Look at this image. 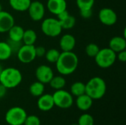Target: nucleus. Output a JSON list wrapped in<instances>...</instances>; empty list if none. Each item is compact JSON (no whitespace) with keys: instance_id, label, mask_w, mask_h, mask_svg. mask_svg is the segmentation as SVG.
<instances>
[{"instance_id":"f257e3e1","label":"nucleus","mask_w":126,"mask_h":125,"mask_svg":"<svg viewBox=\"0 0 126 125\" xmlns=\"http://www.w3.org/2000/svg\"><path fill=\"white\" fill-rule=\"evenodd\" d=\"M79 63V60L75 53L72 52H62L56 64L57 71L61 75H69L74 73Z\"/></svg>"},{"instance_id":"f03ea898","label":"nucleus","mask_w":126,"mask_h":125,"mask_svg":"<svg viewBox=\"0 0 126 125\" xmlns=\"http://www.w3.org/2000/svg\"><path fill=\"white\" fill-rule=\"evenodd\" d=\"M106 92V83L100 77H94L86 84V94L93 100L100 99Z\"/></svg>"},{"instance_id":"7ed1b4c3","label":"nucleus","mask_w":126,"mask_h":125,"mask_svg":"<svg viewBox=\"0 0 126 125\" xmlns=\"http://www.w3.org/2000/svg\"><path fill=\"white\" fill-rule=\"evenodd\" d=\"M22 81L21 71L13 67L4 69L0 75V83L7 89L17 87Z\"/></svg>"},{"instance_id":"20e7f679","label":"nucleus","mask_w":126,"mask_h":125,"mask_svg":"<svg viewBox=\"0 0 126 125\" xmlns=\"http://www.w3.org/2000/svg\"><path fill=\"white\" fill-rule=\"evenodd\" d=\"M97 65L102 69H108L114 65L117 60V54L109 48L100 49L94 57Z\"/></svg>"},{"instance_id":"39448f33","label":"nucleus","mask_w":126,"mask_h":125,"mask_svg":"<svg viewBox=\"0 0 126 125\" xmlns=\"http://www.w3.org/2000/svg\"><path fill=\"white\" fill-rule=\"evenodd\" d=\"M27 116L24 109L21 107H13L7 111L4 119L9 125H23Z\"/></svg>"},{"instance_id":"423d86ee","label":"nucleus","mask_w":126,"mask_h":125,"mask_svg":"<svg viewBox=\"0 0 126 125\" xmlns=\"http://www.w3.org/2000/svg\"><path fill=\"white\" fill-rule=\"evenodd\" d=\"M52 97L55 105L61 109H67L71 108L74 102L73 96L71 93L63 89L56 90L52 94Z\"/></svg>"},{"instance_id":"0eeeda50","label":"nucleus","mask_w":126,"mask_h":125,"mask_svg":"<svg viewBox=\"0 0 126 125\" xmlns=\"http://www.w3.org/2000/svg\"><path fill=\"white\" fill-rule=\"evenodd\" d=\"M41 29L44 35L51 38L58 36L63 29L58 20L54 18H47L44 19L41 24Z\"/></svg>"},{"instance_id":"6e6552de","label":"nucleus","mask_w":126,"mask_h":125,"mask_svg":"<svg viewBox=\"0 0 126 125\" xmlns=\"http://www.w3.org/2000/svg\"><path fill=\"white\" fill-rule=\"evenodd\" d=\"M18 60L22 63H30L32 62L35 57V50L34 45L23 44L16 53Z\"/></svg>"},{"instance_id":"1a4fd4ad","label":"nucleus","mask_w":126,"mask_h":125,"mask_svg":"<svg viewBox=\"0 0 126 125\" xmlns=\"http://www.w3.org/2000/svg\"><path fill=\"white\" fill-rule=\"evenodd\" d=\"M27 10L30 18L35 21L42 20L45 15V7L39 1H31Z\"/></svg>"},{"instance_id":"9d476101","label":"nucleus","mask_w":126,"mask_h":125,"mask_svg":"<svg viewBox=\"0 0 126 125\" xmlns=\"http://www.w3.org/2000/svg\"><path fill=\"white\" fill-rule=\"evenodd\" d=\"M100 21L106 26H113L117 21V15L114 10L111 8H102L98 13Z\"/></svg>"},{"instance_id":"9b49d317","label":"nucleus","mask_w":126,"mask_h":125,"mask_svg":"<svg viewBox=\"0 0 126 125\" xmlns=\"http://www.w3.org/2000/svg\"><path fill=\"white\" fill-rule=\"evenodd\" d=\"M54 76L52 69L47 65H41L35 70V77L38 81L47 84Z\"/></svg>"},{"instance_id":"f8f14e48","label":"nucleus","mask_w":126,"mask_h":125,"mask_svg":"<svg viewBox=\"0 0 126 125\" xmlns=\"http://www.w3.org/2000/svg\"><path fill=\"white\" fill-rule=\"evenodd\" d=\"M14 24L13 16L6 11L1 10L0 12V33L7 32Z\"/></svg>"},{"instance_id":"ddd939ff","label":"nucleus","mask_w":126,"mask_h":125,"mask_svg":"<svg viewBox=\"0 0 126 125\" xmlns=\"http://www.w3.org/2000/svg\"><path fill=\"white\" fill-rule=\"evenodd\" d=\"M47 7L52 14L58 15L66 10L67 3L66 0H48Z\"/></svg>"},{"instance_id":"4468645a","label":"nucleus","mask_w":126,"mask_h":125,"mask_svg":"<svg viewBox=\"0 0 126 125\" xmlns=\"http://www.w3.org/2000/svg\"><path fill=\"white\" fill-rule=\"evenodd\" d=\"M57 16H58V20L62 29H69L75 27L76 23V19L73 15L69 14L67 10L60 13Z\"/></svg>"},{"instance_id":"2eb2a0df","label":"nucleus","mask_w":126,"mask_h":125,"mask_svg":"<svg viewBox=\"0 0 126 125\" xmlns=\"http://www.w3.org/2000/svg\"><path fill=\"white\" fill-rule=\"evenodd\" d=\"M37 105L39 110L41 111H44V112L49 111L55 106L52 95L49 94H42L41 96L38 97Z\"/></svg>"},{"instance_id":"dca6fc26","label":"nucleus","mask_w":126,"mask_h":125,"mask_svg":"<svg viewBox=\"0 0 126 125\" xmlns=\"http://www.w3.org/2000/svg\"><path fill=\"white\" fill-rule=\"evenodd\" d=\"M76 44V40L75 37L71 34L63 35L59 42L60 48L63 52H72Z\"/></svg>"},{"instance_id":"f3484780","label":"nucleus","mask_w":126,"mask_h":125,"mask_svg":"<svg viewBox=\"0 0 126 125\" xmlns=\"http://www.w3.org/2000/svg\"><path fill=\"white\" fill-rule=\"evenodd\" d=\"M75 104L79 110L82 111H87L92 108L93 104V99L87 94H84L83 95L77 97Z\"/></svg>"},{"instance_id":"a211bd4d","label":"nucleus","mask_w":126,"mask_h":125,"mask_svg":"<svg viewBox=\"0 0 126 125\" xmlns=\"http://www.w3.org/2000/svg\"><path fill=\"white\" fill-rule=\"evenodd\" d=\"M109 49L114 51L116 54L121 51L126 50V38L120 37V36H115L112 38L109 42Z\"/></svg>"},{"instance_id":"6ab92c4d","label":"nucleus","mask_w":126,"mask_h":125,"mask_svg":"<svg viewBox=\"0 0 126 125\" xmlns=\"http://www.w3.org/2000/svg\"><path fill=\"white\" fill-rule=\"evenodd\" d=\"M24 32V29L21 27L14 24L7 32L9 35V39L16 41H22Z\"/></svg>"},{"instance_id":"aec40b11","label":"nucleus","mask_w":126,"mask_h":125,"mask_svg":"<svg viewBox=\"0 0 126 125\" xmlns=\"http://www.w3.org/2000/svg\"><path fill=\"white\" fill-rule=\"evenodd\" d=\"M31 0H9L10 7L16 11L24 12L27 10Z\"/></svg>"},{"instance_id":"412c9836","label":"nucleus","mask_w":126,"mask_h":125,"mask_svg":"<svg viewBox=\"0 0 126 125\" xmlns=\"http://www.w3.org/2000/svg\"><path fill=\"white\" fill-rule=\"evenodd\" d=\"M44 90H45L44 84L39 81L34 82L30 85L29 88V91L30 94L35 97H39L40 96L44 94Z\"/></svg>"},{"instance_id":"4be33fe9","label":"nucleus","mask_w":126,"mask_h":125,"mask_svg":"<svg viewBox=\"0 0 126 125\" xmlns=\"http://www.w3.org/2000/svg\"><path fill=\"white\" fill-rule=\"evenodd\" d=\"M36 40H37V35H36V32L33 29H28L24 30L23 38H22V42L24 44L34 45Z\"/></svg>"},{"instance_id":"5701e85b","label":"nucleus","mask_w":126,"mask_h":125,"mask_svg":"<svg viewBox=\"0 0 126 125\" xmlns=\"http://www.w3.org/2000/svg\"><path fill=\"white\" fill-rule=\"evenodd\" d=\"M70 93L76 97L86 94V84L82 82L74 83L70 87Z\"/></svg>"},{"instance_id":"b1692460","label":"nucleus","mask_w":126,"mask_h":125,"mask_svg":"<svg viewBox=\"0 0 126 125\" xmlns=\"http://www.w3.org/2000/svg\"><path fill=\"white\" fill-rule=\"evenodd\" d=\"M51 88L55 90L63 89L66 85V80L63 76H53L50 82L49 83Z\"/></svg>"},{"instance_id":"393cba45","label":"nucleus","mask_w":126,"mask_h":125,"mask_svg":"<svg viewBox=\"0 0 126 125\" xmlns=\"http://www.w3.org/2000/svg\"><path fill=\"white\" fill-rule=\"evenodd\" d=\"M12 51L6 41H0V60H8L12 55Z\"/></svg>"},{"instance_id":"a878e982","label":"nucleus","mask_w":126,"mask_h":125,"mask_svg":"<svg viewBox=\"0 0 126 125\" xmlns=\"http://www.w3.org/2000/svg\"><path fill=\"white\" fill-rule=\"evenodd\" d=\"M60 55H61V52L58 49H50L46 52L44 57H46V59L48 62H49L51 63H55L57 62V60H58Z\"/></svg>"},{"instance_id":"bb28decb","label":"nucleus","mask_w":126,"mask_h":125,"mask_svg":"<svg viewBox=\"0 0 126 125\" xmlns=\"http://www.w3.org/2000/svg\"><path fill=\"white\" fill-rule=\"evenodd\" d=\"M78 124L79 125H94V120L91 114L83 113L79 117Z\"/></svg>"},{"instance_id":"cd10ccee","label":"nucleus","mask_w":126,"mask_h":125,"mask_svg":"<svg viewBox=\"0 0 126 125\" xmlns=\"http://www.w3.org/2000/svg\"><path fill=\"white\" fill-rule=\"evenodd\" d=\"M76 4L80 10L92 9L94 0H76Z\"/></svg>"},{"instance_id":"c85d7f7f","label":"nucleus","mask_w":126,"mask_h":125,"mask_svg":"<svg viewBox=\"0 0 126 125\" xmlns=\"http://www.w3.org/2000/svg\"><path fill=\"white\" fill-rule=\"evenodd\" d=\"M100 51L98 45L94 43H89L86 47V53L90 57H94Z\"/></svg>"},{"instance_id":"c756f323","label":"nucleus","mask_w":126,"mask_h":125,"mask_svg":"<svg viewBox=\"0 0 126 125\" xmlns=\"http://www.w3.org/2000/svg\"><path fill=\"white\" fill-rule=\"evenodd\" d=\"M7 43V44L9 45L12 53H17L18 51L19 50V49L21 47V46L24 44L22 41H13L8 38V40L6 41Z\"/></svg>"},{"instance_id":"7c9ffc66","label":"nucleus","mask_w":126,"mask_h":125,"mask_svg":"<svg viewBox=\"0 0 126 125\" xmlns=\"http://www.w3.org/2000/svg\"><path fill=\"white\" fill-rule=\"evenodd\" d=\"M24 125H41V120L40 119L35 115H30L27 116L25 121Z\"/></svg>"},{"instance_id":"2f4dec72","label":"nucleus","mask_w":126,"mask_h":125,"mask_svg":"<svg viewBox=\"0 0 126 125\" xmlns=\"http://www.w3.org/2000/svg\"><path fill=\"white\" fill-rule=\"evenodd\" d=\"M35 55L36 57H42L45 56L46 54V49L42 46H35Z\"/></svg>"},{"instance_id":"473e14b6","label":"nucleus","mask_w":126,"mask_h":125,"mask_svg":"<svg viewBox=\"0 0 126 125\" xmlns=\"http://www.w3.org/2000/svg\"><path fill=\"white\" fill-rule=\"evenodd\" d=\"M80 16L83 18L88 19L90 18L92 16V9H88V10H80Z\"/></svg>"},{"instance_id":"72a5a7b5","label":"nucleus","mask_w":126,"mask_h":125,"mask_svg":"<svg viewBox=\"0 0 126 125\" xmlns=\"http://www.w3.org/2000/svg\"><path fill=\"white\" fill-rule=\"evenodd\" d=\"M117 58L121 61V62H126V50H123V51H121L118 53H117Z\"/></svg>"},{"instance_id":"f704fd0d","label":"nucleus","mask_w":126,"mask_h":125,"mask_svg":"<svg viewBox=\"0 0 126 125\" xmlns=\"http://www.w3.org/2000/svg\"><path fill=\"white\" fill-rule=\"evenodd\" d=\"M7 90V88H5L3 85H1V84L0 83V99L3 98V97L6 95Z\"/></svg>"},{"instance_id":"c9c22d12","label":"nucleus","mask_w":126,"mask_h":125,"mask_svg":"<svg viewBox=\"0 0 126 125\" xmlns=\"http://www.w3.org/2000/svg\"><path fill=\"white\" fill-rule=\"evenodd\" d=\"M3 67H2V66L0 64V75H1V72H2V71H3Z\"/></svg>"},{"instance_id":"e433bc0d","label":"nucleus","mask_w":126,"mask_h":125,"mask_svg":"<svg viewBox=\"0 0 126 125\" xmlns=\"http://www.w3.org/2000/svg\"><path fill=\"white\" fill-rule=\"evenodd\" d=\"M2 10V6H1V4H0V12Z\"/></svg>"},{"instance_id":"4c0bfd02","label":"nucleus","mask_w":126,"mask_h":125,"mask_svg":"<svg viewBox=\"0 0 126 125\" xmlns=\"http://www.w3.org/2000/svg\"><path fill=\"white\" fill-rule=\"evenodd\" d=\"M79 125L78 124H73V125Z\"/></svg>"},{"instance_id":"58836bf2","label":"nucleus","mask_w":126,"mask_h":125,"mask_svg":"<svg viewBox=\"0 0 126 125\" xmlns=\"http://www.w3.org/2000/svg\"></svg>"}]
</instances>
